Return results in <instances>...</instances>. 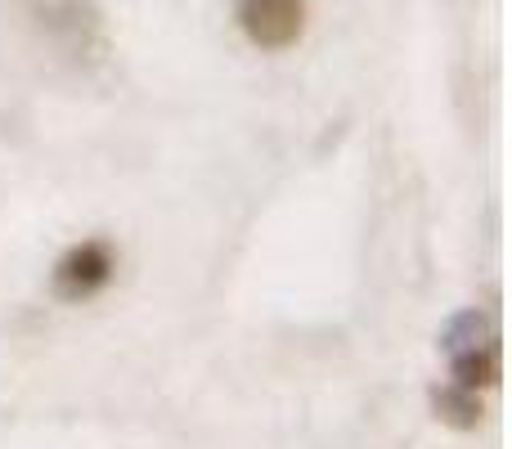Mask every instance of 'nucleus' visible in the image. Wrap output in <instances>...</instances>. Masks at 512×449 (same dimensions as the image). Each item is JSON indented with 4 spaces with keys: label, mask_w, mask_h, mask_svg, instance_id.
<instances>
[{
    "label": "nucleus",
    "mask_w": 512,
    "mask_h": 449,
    "mask_svg": "<svg viewBox=\"0 0 512 449\" xmlns=\"http://www.w3.org/2000/svg\"><path fill=\"white\" fill-rule=\"evenodd\" d=\"M436 414H441L445 423H454V427H477L481 423V396L450 382L445 391H436Z\"/></svg>",
    "instance_id": "39448f33"
},
{
    "label": "nucleus",
    "mask_w": 512,
    "mask_h": 449,
    "mask_svg": "<svg viewBox=\"0 0 512 449\" xmlns=\"http://www.w3.org/2000/svg\"><path fill=\"white\" fill-rule=\"evenodd\" d=\"M117 265H122V256H117V247L108 243V238H81V243H72L68 252L54 261L50 292L59 301H68V306L95 301L99 292H108V283L117 279Z\"/></svg>",
    "instance_id": "f03ea898"
},
{
    "label": "nucleus",
    "mask_w": 512,
    "mask_h": 449,
    "mask_svg": "<svg viewBox=\"0 0 512 449\" xmlns=\"http://www.w3.org/2000/svg\"><path fill=\"white\" fill-rule=\"evenodd\" d=\"M32 18L54 36L68 41H86V32L95 27V0H27Z\"/></svg>",
    "instance_id": "20e7f679"
},
{
    "label": "nucleus",
    "mask_w": 512,
    "mask_h": 449,
    "mask_svg": "<svg viewBox=\"0 0 512 449\" xmlns=\"http://www.w3.org/2000/svg\"><path fill=\"white\" fill-rule=\"evenodd\" d=\"M306 0H239V32L256 50H292L306 36Z\"/></svg>",
    "instance_id": "7ed1b4c3"
},
{
    "label": "nucleus",
    "mask_w": 512,
    "mask_h": 449,
    "mask_svg": "<svg viewBox=\"0 0 512 449\" xmlns=\"http://www.w3.org/2000/svg\"><path fill=\"white\" fill-rule=\"evenodd\" d=\"M445 355H450V382L463 391H486L499 382V333L495 319L481 310H463L445 328Z\"/></svg>",
    "instance_id": "f257e3e1"
}]
</instances>
